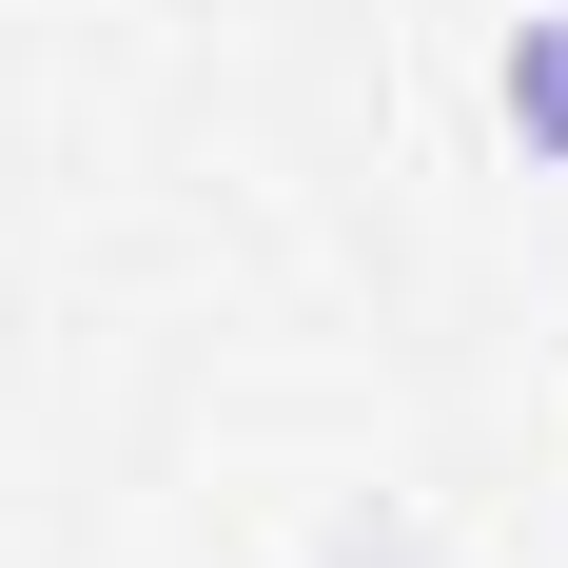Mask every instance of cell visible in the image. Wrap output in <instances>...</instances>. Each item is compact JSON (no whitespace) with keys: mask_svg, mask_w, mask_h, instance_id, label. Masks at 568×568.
Returning <instances> with one entry per match:
<instances>
[{"mask_svg":"<svg viewBox=\"0 0 568 568\" xmlns=\"http://www.w3.org/2000/svg\"><path fill=\"white\" fill-rule=\"evenodd\" d=\"M490 118L529 138V176H568V0H549V20H510V59H490Z\"/></svg>","mask_w":568,"mask_h":568,"instance_id":"6da1fadb","label":"cell"},{"mask_svg":"<svg viewBox=\"0 0 568 568\" xmlns=\"http://www.w3.org/2000/svg\"><path fill=\"white\" fill-rule=\"evenodd\" d=\"M334 568H432V549H412V529H373V549H334Z\"/></svg>","mask_w":568,"mask_h":568,"instance_id":"7a4b0ae2","label":"cell"}]
</instances>
